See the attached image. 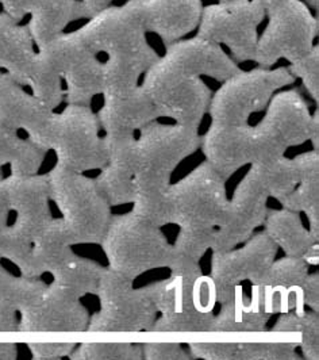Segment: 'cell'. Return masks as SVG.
<instances>
[{
    "label": "cell",
    "instance_id": "obj_38",
    "mask_svg": "<svg viewBox=\"0 0 319 360\" xmlns=\"http://www.w3.org/2000/svg\"><path fill=\"white\" fill-rule=\"evenodd\" d=\"M70 358L73 360H141V344L137 342H82Z\"/></svg>",
    "mask_w": 319,
    "mask_h": 360
},
{
    "label": "cell",
    "instance_id": "obj_45",
    "mask_svg": "<svg viewBox=\"0 0 319 360\" xmlns=\"http://www.w3.org/2000/svg\"><path fill=\"white\" fill-rule=\"evenodd\" d=\"M193 301L196 310L203 314H213L216 305V288L211 276L200 275L193 285Z\"/></svg>",
    "mask_w": 319,
    "mask_h": 360
},
{
    "label": "cell",
    "instance_id": "obj_46",
    "mask_svg": "<svg viewBox=\"0 0 319 360\" xmlns=\"http://www.w3.org/2000/svg\"><path fill=\"white\" fill-rule=\"evenodd\" d=\"M25 140L20 139L17 131L0 122V169L4 165H13L17 162L23 148Z\"/></svg>",
    "mask_w": 319,
    "mask_h": 360
},
{
    "label": "cell",
    "instance_id": "obj_49",
    "mask_svg": "<svg viewBox=\"0 0 319 360\" xmlns=\"http://www.w3.org/2000/svg\"><path fill=\"white\" fill-rule=\"evenodd\" d=\"M33 0H0L1 11L11 18L22 22L30 14Z\"/></svg>",
    "mask_w": 319,
    "mask_h": 360
},
{
    "label": "cell",
    "instance_id": "obj_50",
    "mask_svg": "<svg viewBox=\"0 0 319 360\" xmlns=\"http://www.w3.org/2000/svg\"><path fill=\"white\" fill-rule=\"evenodd\" d=\"M115 0H80V8L83 19H89L98 14L99 11L105 10L111 6V3Z\"/></svg>",
    "mask_w": 319,
    "mask_h": 360
},
{
    "label": "cell",
    "instance_id": "obj_10",
    "mask_svg": "<svg viewBox=\"0 0 319 360\" xmlns=\"http://www.w3.org/2000/svg\"><path fill=\"white\" fill-rule=\"evenodd\" d=\"M41 52L46 54L67 84L68 105L89 106L103 92V63L74 32L63 33Z\"/></svg>",
    "mask_w": 319,
    "mask_h": 360
},
{
    "label": "cell",
    "instance_id": "obj_54",
    "mask_svg": "<svg viewBox=\"0 0 319 360\" xmlns=\"http://www.w3.org/2000/svg\"><path fill=\"white\" fill-rule=\"evenodd\" d=\"M308 266H318L319 264V245L318 243L314 244L307 252L301 257Z\"/></svg>",
    "mask_w": 319,
    "mask_h": 360
},
{
    "label": "cell",
    "instance_id": "obj_22",
    "mask_svg": "<svg viewBox=\"0 0 319 360\" xmlns=\"http://www.w3.org/2000/svg\"><path fill=\"white\" fill-rule=\"evenodd\" d=\"M102 95L105 101L98 120L106 134H134L160 118L157 108L142 86Z\"/></svg>",
    "mask_w": 319,
    "mask_h": 360
},
{
    "label": "cell",
    "instance_id": "obj_8",
    "mask_svg": "<svg viewBox=\"0 0 319 360\" xmlns=\"http://www.w3.org/2000/svg\"><path fill=\"white\" fill-rule=\"evenodd\" d=\"M264 18L260 0L218 1L203 7L196 36L225 45L237 61H253Z\"/></svg>",
    "mask_w": 319,
    "mask_h": 360
},
{
    "label": "cell",
    "instance_id": "obj_6",
    "mask_svg": "<svg viewBox=\"0 0 319 360\" xmlns=\"http://www.w3.org/2000/svg\"><path fill=\"white\" fill-rule=\"evenodd\" d=\"M294 82V75L284 67H257L231 76L210 101L211 124L247 125L250 115L264 110L276 91Z\"/></svg>",
    "mask_w": 319,
    "mask_h": 360
},
{
    "label": "cell",
    "instance_id": "obj_53",
    "mask_svg": "<svg viewBox=\"0 0 319 360\" xmlns=\"http://www.w3.org/2000/svg\"><path fill=\"white\" fill-rule=\"evenodd\" d=\"M17 359L15 342H0V360Z\"/></svg>",
    "mask_w": 319,
    "mask_h": 360
},
{
    "label": "cell",
    "instance_id": "obj_25",
    "mask_svg": "<svg viewBox=\"0 0 319 360\" xmlns=\"http://www.w3.org/2000/svg\"><path fill=\"white\" fill-rule=\"evenodd\" d=\"M269 317L260 286L253 285L252 298L240 286L231 301L222 304L221 313L214 316L210 333H261L266 332Z\"/></svg>",
    "mask_w": 319,
    "mask_h": 360
},
{
    "label": "cell",
    "instance_id": "obj_27",
    "mask_svg": "<svg viewBox=\"0 0 319 360\" xmlns=\"http://www.w3.org/2000/svg\"><path fill=\"white\" fill-rule=\"evenodd\" d=\"M29 17L26 26L39 51L65 33L72 22L83 19V14L80 0H33Z\"/></svg>",
    "mask_w": 319,
    "mask_h": 360
},
{
    "label": "cell",
    "instance_id": "obj_20",
    "mask_svg": "<svg viewBox=\"0 0 319 360\" xmlns=\"http://www.w3.org/2000/svg\"><path fill=\"white\" fill-rule=\"evenodd\" d=\"M161 58L183 72L207 76L222 83L242 71L221 45L197 36L168 45Z\"/></svg>",
    "mask_w": 319,
    "mask_h": 360
},
{
    "label": "cell",
    "instance_id": "obj_40",
    "mask_svg": "<svg viewBox=\"0 0 319 360\" xmlns=\"http://www.w3.org/2000/svg\"><path fill=\"white\" fill-rule=\"evenodd\" d=\"M295 342H237L234 360H298Z\"/></svg>",
    "mask_w": 319,
    "mask_h": 360
},
{
    "label": "cell",
    "instance_id": "obj_18",
    "mask_svg": "<svg viewBox=\"0 0 319 360\" xmlns=\"http://www.w3.org/2000/svg\"><path fill=\"white\" fill-rule=\"evenodd\" d=\"M87 309L70 294L49 285L34 305L20 311L22 333H77L87 330Z\"/></svg>",
    "mask_w": 319,
    "mask_h": 360
},
{
    "label": "cell",
    "instance_id": "obj_5",
    "mask_svg": "<svg viewBox=\"0 0 319 360\" xmlns=\"http://www.w3.org/2000/svg\"><path fill=\"white\" fill-rule=\"evenodd\" d=\"M142 89L159 111L160 118L199 129L209 111L211 91L202 77L183 72L161 57L145 73Z\"/></svg>",
    "mask_w": 319,
    "mask_h": 360
},
{
    "label": "cell",
    "instance_id": "obj_36",
    "mask_svg": "<svg viewBox=\"0 0 319 360\" xmlns=\"http://www.w3.org/2000/svg\"><path fill=\"white\" fill-rule=\"evenodd\" d=\"M272 333H298L299 347L304 358L319 359V317L318 313H284L272 328Z\"/></svg>",
    "mask_w": 319,
    "mask_h": 360
},
{
    "label": "cell",
    "instance_id": "obj_17",
    "mask_svg": "<svg viewBox=\"0 0 319 360\" xmlns=\"http://www.w3.org/2000/svg\"><path fill=\"white\" fill-rule=\"evenodd\" d=\"M193 285L178 276H172L146 286L155 304L157 321L150 333H206L210 332L214 314H203L196 310L193 301Z\"/></svg>",
    "mask_w": 319,
    "mask_h": 360
},
{
    "label": "cell",
    "instance_id": "obj_39",
    "mask_svg": "<svg viewBox=\"0 0 319 360\" xmlns=\"http://www.w3.org/2000/svg\"><path fill=\"white\" fill-rule=\"evenodd\" d=\"M308 275V264L301 257L287 256L278 262L273 260L259 285L264 288H289L301 286Z\"/></svg>",
    "mask_w": 319,
    "mask_h": 360
},
{
    "label": "cell",
    "instance_id": "obj_29",
    "mask_svg": "<svg viewBox=\"0 0 319 360\" xmlns=\"http://www.w3.org/2000/svg\"><path fill=\"white\" fill-rule=\"evenodd\" d=\"M169 187V178L148 174L134 175V199L131 213L157 228L174 224V206Z\"/></svg>",
    "mask_w": 319,
    "mask_h": 360
},
{
    "label": "cell",
    "instance_id": "obj_52",
    "mask_svg": "<svg viewBox=\"0 0 319 360\" xmlns=\"http://www.w3.org/2000/svg\"><path fill=\"white\" fill-rule=\"evenodd\" d=\"M11 213L10 202H8V195L6 191L4 186V179H0V231L7 226V221Z\"/></svg>",
    "mask_w": 319,
    "mask_h": 360
},
{
    "label": "cell",
    "instance_id": "obj_56",
    "mask_svg": "<svg viewBox=\"0 0 319 360\" xmlns=\"http://www.w3.org/2000/svg\"><path fill=\"white\" fill-rule=\"evenodd\" d=\"M301 1H304L308 7H311L314 10H318L319 0H301Z\"/></svg>",
    "mask_w": 319,
    "mask_h": 360
},
{
    "label": "cell",
    "instance_id": "obj_24",
    "mask_svg": "<svg viewBox=\"0 0 319 360\" xmlns=\"http://www.w3.org/2000/svg\"><path fill=\"white\" fill-rule=\"evenodd\" d=\"M32 250L18 270L27 278L53 274L74 255L71 236L61 218H53L32 238Z\"/></svg>",
    "mask_w": 319,
    "mask_h": 360
},
{
    "label": "cell",
    "instance_id": "obj_12",
    "mask_svg": "<svg viewBox=\"0 0 319 360\" xmlns=\"http://www.w3.org/2000/svg\"><path fill=\"white\" fill-rule=\"evenodd\" d=\"M76 33L93 53L141 56L155 52L146 41V32L124 6H110L89 19Z\"/></svg>",
    "mask_w": 319,
    "mask_h": 360
},
{
    "label": "cell",
    "instance_id": "obj_13",
    "mask_svg": "<svg viewBox=\"0 0 319 360\" xmlns=\"http://www.w3.org/2000/svg\"><path fill=\"white\" fill-rule=\"evenodd\" d=\"M315 112L298 90H285L273 95L268 103L266 117L256 125L271 158L284 156L291 146L310 141Z\"/></svg>",
    "mask_w": 319,
    "mask_h": 360
},
{
    "label": "cell",
    "instance_id": "obj_7",
    "mask_svg": "<svg viewBox=\"0 0 319 360\" xmlns=\"http://www.w3.org/2000/svg\"><path fill=\"white\" fill-rule=\"evenodd\" d=\"M100 310L89 319V333L150 332L157 310L146 288H133V281L106 269L98 292Z\"/></svg>",
    "mask_w": 319,
    "mask_h": 360
},
{
    "label": "cell",
    "instance_id": "obj_2",
    "mask_svg": "<svg viewBox=\"0 0 319 360\" xmlns=\"http://www.w3.org/2000/svg\"><path fill=\"white\" fill-rule=\"evenodd\" d=\"M51 194L73 245L100 244L111 213L96 181L57 164L48 174Z\"/></svg>",
    "mask_w": 319,
    "mask_h": 360
},
{
    "label": "cell",
    "instance_id": "obj_9",
    "mask_svg": "<svg viewBox=\"0 0 319 360\" xmlns=\"http://www.w3.org/2000/svg\"><path fill=\"white\" fill-rule=\"evenodd\" d=\"M226 179L207 162L171 184L174 224L180 228L215 229L225 218L229 199Z\"/></svg>",
    "mask_w": 319,
    "mask_h": 360
},
{
    "label": "cell",
    "instance_id": "obj_4",
    "mask_svg": "<svg viewBox=\"0 0 319 360\" xmlns=\"http://www.w3.org/2000/svg\"><path fill=\"white\" fill-rule=\"evenodd\" d=\"M268 25L257 39L253 61L272 68L279 60L289 63L308 53L318 36V18L301 0H260Z\"/></svg>",
    "mask_w": 319,
    "mask_h": 360
},
{
    "label": "cell",
    "instance_id": "obj_48",
    "mask_svg": "<svg viewBox=\"0 0 319 360\" xmlns=\"http://www.w3.org/2000/svg\"><path fill=\"white\" fill-rule=\"evenodd\" d=\"M301 294L304 305L311 307L315 313L319 311V275L318 272L307 275L301 283Z\"/></svg>",
    "mask_w": 319,
    "mask_h": 360
},
{
    "label": "cell",
    "instance_id": "obj_47",
    "mask_svg": "<svg viewBox=\"0 0 319 360\" xmlns=\"http://www.w3.org/2000/svg\"><path fill=\"white\" fill-rule=\"evenodd\" d=\"M76 342H27L36 360H53L67 358L76 348Z\"/></svg>",
    "mask_w": 319,
    "mask_h": 360
},
{
    "label": "cell",
    "instance_id": "obj_34",
    "mask_svg": "<svg viewBox=\"0 0 319 360\" xmlns=\"http://www.w3.org/2000/svg\"><path fill=\"white\" fill-rule=\"evenodd\" d=\"M61 80L63 79L54 67L53 61L44 52L37 51L25 87H29L45 108L54 111L64 98Z\"/></svg>",
    "mask_w": 319,
    "mask_h": 360
},
{
    "label": "cell",
    "instance_id": "obj_16",
    "mask_svg": "<svg viewBox=\"0 0 319 360\" xmlns=\"http://www.w3.org/2000/svg\"><path fill=\"white\" fill-rule=\"evenodd\" d=\"M200 146L206 162L228 180L248 164L268 160L261 136L256 127L211 124Z\"/></svg>",
    "mask_w": 319,
    "mask_h": 360
},
{
    "label": "cell",
    "instance_id": "obj_31",
    "mask_svg": "<svg viewBox=\"0 0 319 360\" xmlns=\"http://www.w3.org/2000/svg\"><path fill=\"white\" fill-rule=\"evenodd\" d=\"M266 233L287 256L303 257L318 240L304 228L299 213L288 209L266 213Z\"/></svg>",
    "mask_w": 319,
    "mask_h": 360
},
{
    "label": "cell",
    "instance_id": "obj_28",
    "mask_svg": "<svg viewBox=\"0 0 319 360\" xmlns=\"http://www.w3.org/2000/svg\"><path fill=\"white\" fill-rule=\"evenodd\" d=\"M294 160L299 181L292 193L280 200L284 209L304 213L310 233L319 240V155L318 150L297 156Z\"/></svg>",
    "mask_w": 319,
    "mask_h": 360
},
{
    "label": "cell",
    "instance_id": "obj_30",
    "mask_svg": "<svg viewBox=\"0 0 319 360\" xmlns=\"http://www.w3.org/2000/svg\"><path fill=\"white\" fill-rule=\"evenodd\" d=\"M213 232L206 228H180L168 264L172 276L194 283L203 275L199 262L211 247Z\"/></svg>",
    "mask_w": 319,
    "mask_h": 360
},
{
    "label": "cell",
    "instance_id": "obj_33",
    "mask_svg": "<svg viewBox=\"0 0 319 360\" xmlns=\"http://www.w3.org/2000/svg\"><path fill=\"white\" fill-rule=\"evenodd\" d=\"M46 288L39 278L17 276L0 266V309L20 313L34 305Z\"/></svg>",
    "mask_w": 319,
    "mask_h": 360
},
{
    "label": "cell",
    "instance_id": "obj_15",
    "mask_svg": "<svg viewBox=\"0 0 319 360\" xmlns=\"http://www.w3.org/2000/svg\"><path fill=\"white\" fill-rule=\"evenodd\" d=\"M268 198L264 187L249 169L229 200L222 224L214 229L210 250L226 252L249 240L266 221Z\"/></svg>",
    "mask_w": 319,
    "mask_h": 360
},
{
    "label": "cell",
    "instance_id": "obj_3",
    "mask_svg": "<svg viewBox=\"0 0 319 360\" xmlns=\"http://www.w3.org/2000/svg\"><path fill=\"white\" fill-rule=\"evenodd\" d=\"M100 244L110 269L131 281L148 271L168 267L172 252L161 229L133 213L112 217Z\"/></svg>",
    "mask_w": 319,
    "mask_h": 360
},
{
    "label": "cell",
    "instance_id": "obj_35",
    "mask_svg": "<svg viewBox=\"0 0 319 360\" xmlns=\"http://www.w3.org/2000/svg\"><path fill=\"white\" fill-rule=\"evenodd\" d=\"M250 171L264 187L268 195L279 202L285 198L297 187L299 178L292 159L284 156L266 162H254Z\"/></svg>",
    "mask_w": 319,
    "mask_h": 360
},
{
    "label": "cell",
    "instance_id": "obj_41",
    "mask_svg": "<svg viewBox=\"0 0 319 360\" xmlns=\"http://www.w3.org/2000/svg\"><path fill=\"white\" fill-rule=\"evenodd\" d=\"M32 238L15 224L0 231V262L8 260L17 267H22L30 250Z\"/></svg>",
    "mask_w": 319,
    "mask_h": 360
},
{
    "label": "cell",
    "instance_id": "obj_51",
    "mask_svg": "<svg viewBox=\"0 0 319 360\" xmlns=\"http://www.w3.org/2000/svg\"><path fill=\"white\" fill-rule=\"evenodd\" d=\"M18 332V319L15 311L0 309V333Z\"/></svg>",
    "mask_w": 319,
    "mask_h": 360
},
{
    "label": "cell",
    "instance_id": "obj_11",
    "mask_svg": "<svg viewBox=\"0 0 319 360\" xmlns=\"http://www.w3.org/2000/svg\"><path fill=\"white\" fill-rule=\"evenodd\" d=\"M245 243L240 250L213 253L211 279L219 304L231 301L241 282L259 285L279 250L266 232L250 237Z\"/></svg>",
    "mask_w": 319,
    "mask_h": 360
},
{
    "label": "cell",
    "instance_id": "obj_26",
    "mask_svg": "<svg viewBox=\"0 0 319 360\" xmlns=\"http://www.w3.org/2000/svg\"><path fill=\"white\" fill-rule=\"evenodd\" d=\"M34 46L27 26L0 11V71L25 86L36 58Z\"/></svg>",
    "mask_w": 319,
    "mask_h": 360
},
{
    "label": "cell",
    "instance_id": "obj_32",
    "mask_svg": "<svg viewBox=\"0 0 319 360\" xmlns=\"http://www.w3.org/2000/svg\"><path fill=\"white\" fill-rule=\"evenodd\" d=\"M105 267L86 257L73 255L58 270L54 271V288L70 294L74 298H82L87 294H96Z\"/></svg>",
    "mask_w": 319,
    "mask_h": 360
},
{
    "label": "cell",
    "instance_id": "obj_55",
    "mask_svg": "<svg viewBox=\"0 0 319 360\" xmlns=\"http://www.w3.org/2000/svg\"><path fill=\"white\" fill-rule=\"evenodd\" d=\"M310 141L314 146L315 150H318L319 148V112L318 108L315 110V120H314V125H313V133L310 137Z\"/></svg>",
    "mask_w": 319,
    "mask_h": 360
},
{
    "label": "cell",
    "instance_id": "obj_1",
    "mask_svg": "<svg viewBox=\"0 0 319 360\" xmlns=\"http://www.w3.org/2000/svg\"><path fill=\"white\" fill-rule=\"evenodd\" d=\"M27 139L46 152L53 150L57 164L72 171L84 174L106 167L100 124L89 106L68 105L60 112L53 111L45 125Z\"/></svg>",
    "mask_w": 319,
    "mask_h": 360
},
{
    "label": "cell",
    "instance_id": "obj_23",
    "mask_svg": "<svg viewBox=\"0 0 319 360\" xmlns=\"http://www.w3.org/2000/svg\"><path fill=\"white\" fill-rule=\"evenodd\" d=\"M33 94L25 90L8 73L0 71V122L15 131L34 136L52 115Z\"/></svg>",
    "mask_w": 319,
    "mask_h": 360
},
{
    "label": "cell",
    "instance_id": "obj_19",
    "mask_svg": "<svg viewBox=\"0 0 319 360\" xmlns=\"http://www.w3.org/2000/svg\"><path fill=\"white\" fill-rule=\"evenodd\" d=\"M146 33H155L168 46L199 26L202 0H127L124 3Z\"/></svg>",
    "mask_w": 319,
    "mask_h": 360
},
{
    "label": "cell",
    "instance_id": "obj_42",
    "mask_svg": "<svg viewBox=\"0 0 319 360\" xmlns=\"http://www.w3.org/2000/svg\"><path fill=\"white\" fill-rule=\"evenodd\" d=\"M294 77H299L311 98L319 102V46L315 44L308 53L291 63L288 68Z\"/></svg>",
    "mask_w": 319,
    "mask_h": 360
},
{
    "label": "cell",
    "instance_id": "obj_43",
    "mask_svg": "<svg viewBox=\"0 0 319 360\" xmlns=\"http://www.w3.org/2000/svg\"><path fill=\"white\" fill-rule=\"evenodd\" d=\"M191 355L204 360H234L237 342H188Z\"/></svg>",
    "mask_w": 319,
    "mask_h": 360
},
{
    "label": "cell",
    "instance_id": "obj_14",
    "mask_svg": "<svg viewBox=\"0 0 319 360\" xmlns=\"http://www.w3.org/2000/svg\"><path fill=\"white\" fill-rule=\"evenodd\" d=\"M202 137L196 127L150 122L137 139V174L169 178L180 162L200 146ZM136 174V175H137Z\"/></svg>",
    "mask_w": 319,
    "mask_h": 360
},
{
    "label": "cell",
    "instance_id": "obj_21",
    "mask_svg": "<svg viewBox=\"0 0 319 360\" xmlns=\"http://www.w3.org/2000/svg\"><path fill=\"white\" fill-rule=\"evenodd\" d=\"M15 225L33 238L51 219V183L46 175H10L4 179Z\"/></svg>",
    "mask_w": 319,
    "mask_h": 360
},
{
    "label": "cell",
    "instance_id": "obj_57",
    "mask_svg": "<svg viewBox=\"0 0 319 360\" xmlns=\"http://www.w3.org/2000/svg\"><path fill=\"white\" fill-rule=\"evenodd\" d=\"M219 1H230V0H219Z\"/></svg>",
    "mask_w": 319,
    "mask_h": 360
},
{
    "label": "cell",
    "instance_id": "obj_44",
    "mask_svg": "<svg viewBox=\"0 0 319 360\" xmlns=\"http://www.w3.org/2000/svg\"><path fill=\"white\" fill-rule=\"evenodd\" d=\"M143 359L146 360H190L188 354L180 342H142Z\"/></svg>",
    "mask_w": 319,
    "mask_h": 360
},
{
    "label": "cell",
    "instance_id": "obj_37",
    "mask_svg": "<svg viewBox=\"0 0 319 360\" xmlns=\"http://www.w3.org/2000/svg\"><path fill=\"white\" fill-rule=\"evenodd\" d=\"M102 195L110 207L133 203L134 199V175L122 168L106 164L100 175L95 180Z\"/></svg>",
    "mask_w": 319,
    "mask_h": 360
}]
</instances>
